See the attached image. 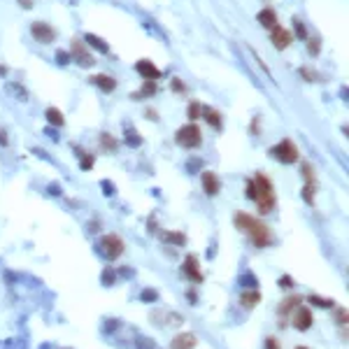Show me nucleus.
Returning a JSON list of instances; mask_svg holds the SVG:
<instances>
[{
  "label": "nucleus",
  "instance_id": "nucleus-41",
  "mask_svg": "<svg viewBox=\"0 0 349 349\" xmlns=\"http://www.w3.org/2000/svg\"><path fill=\"white\" fill-rule=\"evenodd\" d=\"M19 5H21V7H26V10H28V7H33L31 0H19Z\"/></svg>",
  "mask_w": 349,
  "mask_h": 349
},
{
  "label": "nucleus",
  "instance_id": "nucleus-20",
  "mask_svg": "<svg viewBox=\"0 0 349 349\" xmlns=\"http://www.w3.org/2000/svg\"><path fill=\"white\" fill-rule=\"evenodd\" d=\"M44 116H47V121L52 124V126H63L65 124V116L61 110H56V107H49L47 112H44Z\"/></svg>",
  "mask_w": 349,
  "mask_h": 349
},
{
  "label": "nucleus",
  "instance_id": "nucleus-25",
  "mask_svg": "<svg viewBox=\"0 0 349 349\" xmlns=\"http://www.w3.org/2000/svg\"><path fill=\"white\" fill-rule=\"evenodd\" d=\"M307 303H312V305H317V307H326V310L335 305L331 298H321V296H310L307 298Z\"/></svg>",
  "mask_w": 349,
  "mask_h": 349
},
{
  "label": "nucleus",
  "instance_id": "nucleus-18",
  "mask_svg": "<svg viewBox=\"0 0 349 349\" xmlns=\"http://www.w3.org/2000/svg\"><path fill=\"white\" fill-rule=\"evenodd\" d=\"M300 175H303V180H305V186H317V175H314V168L303 161V165H300Z\"/></svg>",
  "mask_w": 349,
  "mask_h": 349
},
{
  "label": "nucleus",
  "instance_id": "nucleus-31",
  "mask_svg": "<svg viewBox=\"0 0 349 349\" xmlns=\"http://www.w3.org/2000/svg\"><path fill=\"white\" fill-rule=\"evenodd\" d=\"M338 324H342V326H347V307H340L338 310Z\"/></svg>",
  "mask_w": 349,
  "mask_h": 349
},
{
  "label": "nucleus",
  "instance_id": "nucleus-26",
  "mask_svg": "<svg viewBox=\"0 0 349 349\" xmlns=\"http://www.w3.org/2000/svg\"><path fill=\"white\" fill-rule=\"evenodd\" d=\"M100 142H103V147L105 149H116V140L110 135V133H103L100 135Z\"/></svg>",
  "mask_w": 349,
  "mask_h": 349
},
{
  "label": "nucleus",
  "instance_id": "nucleus-29",
  "mask_svg": "<svg viewBox=\"0 0 349 349\" xmlns=\"http://www.w3.org/2000/svg\"><path fill=\"white\" fill-rule=\"evenodd\" d=\"M112 282H114V268H107V270H105V275H103V284H105V286H110Z\"/></svg>",
  "mask_w": 349,
  "mask_h": 349
},
{
  "label": "nucleus",
  "instance_id": "nucleus-27",
  "mask_svg": "<svg viewBox=\"0 0 349 349\" xmlns=\"http://www.w3.org/2000/svg\"><path fill=\"white\" fill-rule=\"evenodd\" d=\"M244 196H247V198H252V201H256V184H254V180H249L247 184H244Z\"/></svg>",
  "mask_w": 349,
  "mask_h": 349
},
{
  "label": "nucleus",
  "instance_id": "nucleus-22",
  "mask_svg": "<svg viewBox=\"0 0 349 349\" xmlns=\"http://www.w3.org/2000/svg\"><path fill=\"white\" fill-rule=\"evenodd\" d=\"M240 303H242L244 307H256L261 303V294H258V291H244L242 298H240Z\"/></svg>",
  "mask_w": 349,
  "mask_h": 349
},
{
  "label": "nucleus",
  "instance_id": "nucleus-6",
  "mask_svg": "<svg viewBox=\"0 0 349 349\" xmlns=\"http://www.w3.org/2000/svg\"><path fill=\"white\" fill-rule=\"evenodd\" d=\"M31 33H33V37L42 44H52L54 40H56V31H54L49 23H42V21L31 23Z\"/></svg>",
  "mask_w": 349,
  "mask_h": 349
},
{
  "label": "nucleus",
  "instance_id": "nucleus-23",
  "mask_svg": "<svg viewBox=\"0 0 349 349\" xmlns=\"http://www.w3.org/2000/svg\"><path fill=\"white\" fill-rule=\"evenodd\" d=\"M156 89H159V86H156V82H145V86L140 89L138 93L130 95V98H133V100H138V98H149V95L156 93Z\"/></svg>",
  "mask_w": 349,
  "mask_h": 349
},
{
  "label": "nucleus",
  "instance_id": "nucleus-17",
  "mask_svg": "<svg viewBox=\"0 0 349 349\" xmlns=\"http://www.w3.org/2000/svg\"><path fill=\"white\" fill-rule=\"evenodd\" d=\"M201 114L205 116V121H207L212 128H221V114H219L217 110H212V107H202Z\"/></svg>",
  "mask_w": 349,
  "mask_h": 349
},
{
  "label": "nucleus",
  "instance_id": "nucleus-14",
  "mask_svg": "<svg viewBox=\"0 0 349 349\" xmlns=\"http://www.w3.org/2000/svg\"><path fill=\"white\" fill-rule=\"evenodd\" d=\"M291 33L286 31V28H282V26H277V28H273V44H275L277 49H286L289 44H291Z\"/></svg>",
  "mask_w": 349,
  "mask_h": 349
},
{
  "label": "nucleus",
  "instance_id": "nucleus-15",
  "mask_svg": "<svg viewBox=\"0 0 349 349\" xmlns=\"http://www.w3.org/2000/svg\"><path fill=\"white\" fill-rule=\"evenodd\" d=\"M258 23L263 26V28H268V31H273V28H277L279 23H277V14L273 7H263V10L258 12Z\"/></svg>",
  "mask_w": 349,
  "mask_h": 349
},
{
  "label": "nucleus",
  "instance_id": "nucleus-28",
  "mask_svg": "<svg viewBox=\"0 0 349 349\" xmlns=\"http://www.w3.org/2000/svg\"><path fill=\"white\" fill-rule=\"evenodd\" d=\"M82 168L84 170L93 168V156H91V154H84V151H82Z\"/></svg>",
  "mask_w": 349,
  "mask_h": 349
},
{
  "label": "nucleus",
  "instance_id": "nucleus-39",
  "mask_svg": "<svg viewBox=\"0 0 349 349\" xmlns=\"http://www.w3.org/2000/svg\"><path fill=\"white\" fill-rule=\"evenodd\" d=\"M142 300H156V291H145V294H142Z\"/></svg>",
  "mask_w": 349,
  "mask_h": 349
},
{
  "label": "nucleus",
  "instance_id": "nucleus-4",
  "mask_svg": "<svg viewBox=\"0 0 349 349\" xmlns=\"http://www.w3.org/2000/svg\"><path fill=\"white\" fill-rule=\"evenodd\" d=\"M270 154H273L277 161H282V163H296L298 156H300L298 147L289 138H284L279 145H275V147L270 149Z\"/></svg>",
  "mask_w": 349,
  "mask_h": 349
},
{
  "label": "nucleus",
  "instance_id": "nucleus-32",
  "mask_svg": "<svg viewBox=\"0 0 349 349\" xmlns=\"http://www.w3.org/2000/svg\"><path fill=\"white\" fill-rule=\"evenodd\" d=\"M170 86H172L175 91H180V93H184V91H186V86H184V82H182V79H177V77H175V79L170 82Z\"/></svg>",
  "mask_w": 349,
  "mask_h": 349
},
{
  "label": "nucleus",
  "instance_id": "nucleus-2",
  "mask_svg": "<svg viewBox=\"0 0 349 349\" xmlns=\"http://www.w3.org/2000/svg\"><path fill=\"white\" fill-rule=\"evenodd\" d=\"M256 205H258V212L261 214H268V212L275 207V189H273V182L265 177L263 172L256 175Z\"/></svg>",
  "mask_w": 349,
  "mask_h": 349
},
{
  "label": "nucleus",
  "instance_id": "nucleus-24",
  "mask_svg": "<svg viewBox=\"0 0 349 349\" xmlns=\"http://www.w3.org/2000/svg\"><path fill=\"white\" fill-rule=\"evenodd\" d=\"M201 103L198 100H191L189 103V107H186V114H189V119L191 121H196V119H201Z\"/></svg>",
  "mask_w": 349,
  "mask_h": 349
},
{
  "label": "nucleus",
  "instance_id": "nucleus-37",
  "mask_svg": "<svg viewBox=\"0 0 349 349\" xmlns=\"http://www.w3.org/2000/svg\"><path fill=\"white\" fill-rule=\"evenodd\" d=\"M265 349H279V342L275 338H268L265 340Z\"/></svg>",
  "mask_w": 349,
  "mask_h": 349
},
{
  "label": "nucleus",
  "instance_id": "nucleus-36",
  "mask_svg": "<svg viewBox=\"0 0 349 349\" xmlns=\"http://www.w3.org/2000/svg\"><path fill=\"white\" fill-rule=\"evenodd\" d=\"M279 286H282V289H291V286H294V279H291V277H279Z\"/></svg>",
  "mask_w": 349,
  "mask_h": 349
},
{
  "label": "nucleus",
  "instance_id": "nucleus-30",
  "mask_svg": "<svg viewBox=\"0 0 349 349\" xmlns=\"http://www.w3.org/2000/svg\"><path fill=\"white\" fill-rule=\"evenodd\" d=\"M307 44H310V47H307V52L312 54V56H317V54H319V40H317V37H312Z\"/></svg>",
  "mask_w": 349,
  "mask_h": 349
},
{
  "label": "nucleus",
  "instance_id": "nucleus-40",
  "mask_svg": "<svg viewBox=\"0 0 349 349\" xmlns=\"http://www.w3.org/2000/svg\"><path fill=\"white\" fill-rule=\"evenodd\" d=\"M0 145H7V133L5 130H0Z\"/></svg>",
  "mask_w": 349,
  "mask_h": 349
},
{
  "label": "nucleus",
  "instance_id": "nucleus-7",
  "mask_svg": "<svg viewBox=\"0 0 349 349\" xmlns=\"http://www.w3.org/2000/svg\"><path fill=\"white\" fill-rule=\"evenodd\" d=\"M70 56H73L77 63L82 65V68H91V65L95 63L93 61V56L86 52V44L84 42H79V40H74L73 42V52H70Z\"/></svg>",
  "mask_w": 349,
  "mask_h": 349
},
{
  "label": "nucleus",
  "instance_id": "nucleus-33",
  "mask_svg": "<svg viewBox=\"0 0 349 349\" xmlns=\"http://www.w3.org/2000/svg\"><path fill=\"white\" fill-rule=\"evenodd\" d=\"M300 74H303L305 79H310V82H319L317 73H312V70H307V68H303V70H300Z\"/></svg>",
  "mask_w": 349,
  "mask_h": 349
},
{
  "label": "nucleus",
  "instance_id": "nucleus-21",
  "mask_svg": "<svg viewBox=\"0 0 349 349\" xmlns=\"http://www.w3.org/2000/svg\"><path fill=\"white\" fill-rule=\"evenodd\" d=\"M84 40H86V42H91V47H93V49H98L100 54H107V52H110V44H107L103 37H98V35H91V33H89Z\"/></svg>",
  "mask_w": 349,
  "mask_h": 349
},
{
  "label": "nucleus",
  "instance_id": "nucleus-35",
  "mask_svg": "<svg viewBox=\"0 0 349 349\" xmlns=\"http://www.w3.org/2000/svg\"><path fill=\"white\" fill-rule=\"evenodd\" d=\"M56 61H58L61 65H68V61H70V54H68V52H58V54H56Z\"/></svg>",
  "mask_w": 349,
  "mask_h": 349
},
{
  "label": "nucleus",
  "instance_id": "nucleus-38",
  "mask_svg": "<svg viewBox=\"0 0 349 349\" xmlns=\"http://www.w3.org/2000/svg\"><path fill=\"white\" fill-rule=\"evenodd\" d=\"M128 145H140V135H138V133H135V135H133V133H128Z\"/></svg>",
  "mask_w": 349,
  "mask_h": 349
},
{
  "label": "nucleus",
  "instance_id": "nucleus-9",
  "mask_svg": "<svg viewBox=\"0 0 349 349\" xmlns=\"http://www.w3.org/2000/svg\"><path fill=\"white\" fill-rule=\"evenodd\" d=\"M182 270H184V275L189 277L191 282H196V284L202 282V273L198 270V258H196L193 254H189L186 258H184V268H182Z\"/></svg>",
  "mask_w": 349,
  "mask_h": 349
},
{
  "label": "nucleus",
  "instance_id": "nucleus-34",
  "mask_svg": "<svg viewBox=\"0 0 349 349\" xmlns=\"http://www.w3.org/2000/svg\"><path fill=\"white\" fill-rule=\"evenodd\" d=\"M296 33H298V37H300V40H305V37H307V28H305V23L296 21Z\"/></svg>",
  "mask_w": 349,
  "mask_h": 349
},
{
  "label": "nucleus",
  "instance_id": "nucleus-11",
  "mask_svg": "<svg viewBox=\"0 0 349 349\" xmlns=\"http://www.w3.org/2000/svg\"><path fill=\"white\" fill-rule=\"evenodd\" d=\"M202 189H205L207 196H217V193L221 191V182H219V177H217L214 172L205 170V172H202Z\"/></svg>",
  "mask_w": 349,
  "mask_h": 349
},
{
  "label": "nucleus",
  "instance_id": "nucleus-1",
  "mask_svg": "<svg viewBox=\"0 0 349 349\" xmlns=\"http://www.w3.org/2000/svg\"><path fill=\"white\" fill-rule=\"evenodd\" d=\"M235 226L240 228L242 233H247L249 238H252V242L256 247H270L273 244V231H270V226L263 223L261 219H256L252 214H247V212H235Z\"/></svg>",
  "mask_w": 349,
  "mask_h": 349
},
{
  "label": "nucleus",
  "instance_id": "nucleus-8",
  "mask_svg": "<svg viewBox=\"0 0 349 349\" xmlns=\"http://www.w3.org/2000/svg\"><path fill=\"white\" fill-rule=\"evenodd\" d=\"M135 70H138V74L142 77V79H147V82H156V79L161 77V70L151 63V61H147V58L138 61V63H135Z\"/></svg>",
  "mask_w": 349,
  "mask_h": 349
},
{
  "label": "nucleus",
  "instance_id": "nucleus-16",
  "mask_svg": "<svg viewBox=\"0 0 349 349\" xmlns=\"http://www.w3.org/2000/svg\"><path fill=\"white\" fill-rule=\"evenodd\" d=\"M298 305H303V296H289V298H284L282 303H279V314H291L294 310H296Z\"/></svg>",
  "mask_w": 349,
  "mask_h": 349
},
{
  "label": "nucleus",
  "instance_id": "nucleus-13",
  "mask_svg": "<svg viewBox=\"0 0 349 349\" xmlns=\"http://www.w3.org/2000/svg\"><path fill=\"white\" fill-rule=\"evenodd\" d=\"M196 335L193 333H180L177 338H172V342H170V349H193L196 347Z\"/></svg>",
  "mask_w": 349,
  "mask_h": 349
},
{
  "label": "nucleus",
  "instance_id": "nucleus-3",
  "mask_svg": "<svg viewBox=\"0 0 349 349\" xmlns=\"http://www.w3.org/2000/svg\"><path fill=\"white\" fill-rule=\"evenodd\" d=\"M175 140H177V145H180V147L196 149V147H201V142H202V133H201V128L196 126L193 121H191V124H186V126H182L180 130H177V135H175Z\"/></svg>",
  "mask_w": 349,
  "mask_h": 349
},
{
  "label": "nucleus",
  "instance_id": "nucleus-42",
  "mask_svg": "<svg viewBox=\"0 0 349 349\" xmlns=\"http://www.w3.org/2000/svg\"><path fill=\"white\" fill-rule=\"evenodd\" d=\"M296 349H307V347H296Z\"/></svg>",
  "mask_w": 349,
  "mask_h": 349
},
{
  "label": "nucleus",
  "instance_id": "nucleus-19",
  "mask_svg": "<svg viewBox=\"0 0 349 349\" xmlns=\"http://www.w3.org/2000/svg\"><path fill=\"white\" fill-rule=\"evenodd\" d=\"M159 233L161 240H165V242H172V244H186V235L184 233H168V231H156Z\"/></svg>",
  "mask_w": 349,
  "mask_h": 349
},
{
  "label": "nucleus",
  "instance_id": "nucleus-5",
  "mask_svg": "<svg viewBox=\"0 0 349 349\" xmlns=\"http://www.w3.org/2000/svg\"><path fill=\"white\" fill-rule=\"evenodd\" d=\"M100 254L105 256V258H110V261L119 258V256L124 254V240L116 238V235H105L100 240Z\"/></svg>",
  "mask_w": 349,
  "mask_h": 349
},
{
  "label": "nucleus",
  "instance_id": "nucleus-10",
  "mask_svg": "<svg viewBox=\"0 0 349 349\" xmlns=\"http://www.w3.org/2000/svg\"><path fill=\"white\" fill-rule=\"evenodd\" d=\"M294 326H296L298 331H307V328L312 326V312H310L307 307L298 305L296 310H294Z\"/></svg>",
  "mask_w": 349,
  "mask_h": 349
},
{
  "label": "nucleus",
  "instance_id": "nucleus-12",
  "mask_svg": "<svg viewBox=\"0 0 349 349\" xmlns=\"http://www.w3.org/2000/svg\"><path fill=\"white\" fill-rule=\"evenodd\" d=\"M93 86H98L100 91H105V93H112L116 89V79L114 77H110V74H93L91 79H89Z\"/></svg>",
  "mask_w": 349,
  "mask_h": 349
}]
</instances>
